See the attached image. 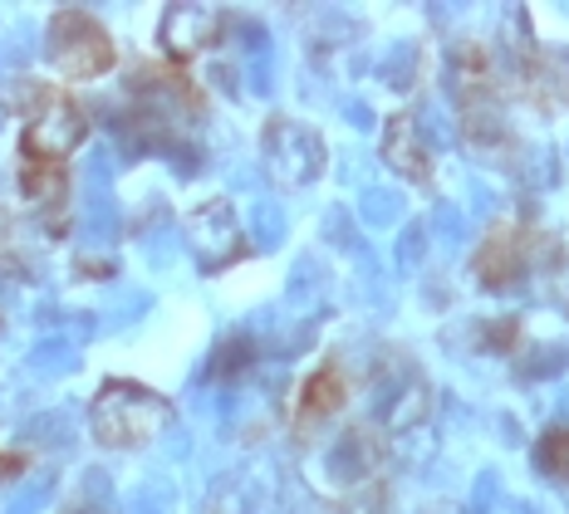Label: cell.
<instances>
[{
    "label": "cell",
    "instance_id": "cell-1",
    "mask_svg": "<svg viewBox=\"0 0 569 514\" xmlns=\"http://www.w3.org/2000/svg\"><path fill=\"white\" fill-rule=\"evenodd\" d=\"M177 422L172 397L133 377H109L89 402V436L103 451H138Z\"/></svg>",
    "mask_w": 569,
    "mask_h": 514
},
{
    "label": "cell",
    "instance_id": "cell-2",
    "mask_svg": "<svg viewBox=\"0 0 569 514\" xmlns=\"http://www.w3.org/2000/svg\"><path fill=\"white\" fill-rule=\"evenodd\" d=\"M260 162H266V177L280 191H300L325 177L329 148H325V138H319V128H310L305 118L276 113L260 128Z\"/></svg>",
    "mask_w": 569,
    "mask_h": 514
},
{
    "label": "cell",
    "instance_id": "cell-3",
    "mask_svg": "<svg viewBox=\"0 0 569 514\" xmlns=\"http://www.w3.org/2000/svg\"><path fill=\"white\" fill-rule=\"evenodd\" d=\"M44 50H50V64L59 74L74 83L103 79V74H113V64H118L113 34L79 6H64L50 16V40H44Z\"/></svg>",
    "mask_w": 569,
    "mask_h": 514
},
{
    "label": "cell",
    "instance_id": "cell-4",
    "mask_svg": "<svg viewBox=\"0 0 569 514\" xmlns=\"http://www.w3.org/2000/svg\"><path fill=\"white\" fill-rule=\"evenodd\" d=\"M89 138V109L69 93H44L20 128V162L64 167Z\"/></svg>",
    "mask_w": 569,
    "mask_h": 514
},
{
    "label": "cell",
    "instance_id": "cell-5",
    "mask_svg": "<svg viewBox=\"0 0 569 514\" xmlns=\"http://www.w3.org/2000/svg\"><path fill=\"white\" fill-rule=\"evenodd\" d=\"M536 245H540V231H530L526 221H496L477 241L471 274L486 290H516L530 274V265H536Z\"/></svg>",
    "mask_w": 569,
    "mask_h": 514
},
{
    "label": "cell",
    "instance_id": "cell-6",
    "mask_svg": "<svg viewBox=\"0 0 569 514\" xmlns=\"http://www.w3.org/2000/svg\"><path fill=\"white\" fill-rule=\"evenodd\" d=\"M187 245H192V255L201 260L207 274L236 265V260L251 250L246 245V231H241V216H236V206L227 196L201 201L192 216H187Z\"/></svg>",
    "mask_w": 569,
    "mask_h": 514
},
{
    "label": "cell",
    "instance_id": "cell-7",
    "mask_svg": "<svg viewBox=\"0 0 569 514\" xmlns=\"http://www.w3.org/2000/svg\"><path fill=\"white\" fill-rule=\"evenodd\" d=\"M221 34H227V10L217 6H168L158 20V44L172 69L207 59L221 44Z\"/></svg>",
    "mask_w": 569,
    "mask_h": 514
},
{
    "label": "cell",
    "instance_id": "cell-8",
    "mask_svg": "<svg viewBox=\"0 0 569 514\" xmlns=\"http://www.w3.org/2000/svg\"><path fill=\"white\" fill-rule=\"evenodd\" d=\"M516 83L536 109H569V54L526 44V54L516 64Z\"/></svg>",
    "mask_w": 569,
    "mask_h": 514
},
{
    "label": "cell",
    "instance_id": "cell-9",
    "mask_svg": "<svg viewBox=\"0 0 569 514\" xmlns=\"http://www.w3.org/2000/svg\"><path fill=\"white\" fill-rule=\"evenodd\" d=\"M378 152H383V162L393 167L398 177H408V182H418V187H432V148H427L418 118H412L408 109H402V113H388Z\"/></svg>",
    "mask_w": 569,
    "mask_h": 514
},
{
    "label": "cell",
    "instance_id": "cell-10",
    "mask_svg": "<svg viewBox=\"0 0 569 514\" xmlns=\"http://www.w3.org/2000/svg\"><path fill=\"white\" fill-rule=\"evenodd\" d=\"M343 402H349V377H343L339 363H325V367H315V373L305 377L300 402H295V422H300V432H310V426L339 416Z\"/></svg>",
    "mask_w": 569,
    "mask_h": 514
},
{
    "label": "cell",
    "instance_id": "cell-11",
    "mask_svg": "<svg viewBox=\"0 0 569 514\" xmlns=\"http://www.w3.org/2000/svg\"><path fill=\"white\" fill-rule=\"evenodd\" d=\"M20 191L34 211H59L69 201V177L64 167H34V162H20Z\"/></svg>",
    "mask_w": 569,
    "mask_h": 514
},
{
    "label": "cell",
    "instance_id": "cell-12",
    "mask_svg": "<svg viewBox=\"0 0 569 514\" xmlns=\"http://www.w3.org/2000/svg\"><path fill=\"white\" fill-rule=\"evenodd\" d=\"M536 465L550 481L569 485V426H550V432L536 441Z\"/></svg>",
    "mask_w": 569,
    "mask_h": 514
},
{
    "label": "cell",
    "instance_id": "cell-13",
    "mask_svg": "<svg viewBox=\"0 0 569 514\" xmlns=\"http://www.w3.org/2000/svg\"><path fill=\"white\" fill-rule=\"evenodd\" d=\"M64 514H103V510H93V505H69Z\"/></svg>",
    "mask_w": 569,
    "mask_h": 514
},
{
    "label": "cell",
    "instance_id": "cell-14",
    "mask_svg": "<svg viewBox=\"0 0 569 514\" xmlns=\"http://www.w3.org/2000/svg\"><path fill=\"white\" fill-rule=\"evenodd\" d=\"M560 294H565V304H569V274H565V290Z\"/></svg>",
    "mask_w": 569,
    "mask_h": 514
}]
</instances>
